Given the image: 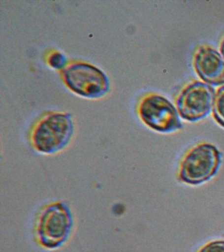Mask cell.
Segmentation results:
<instances>
[{
	"mask_svg": "<svg viewBox=\"0 0 224 252\" xmlns=\"http://www.w3.org/2000/svg\"><path fill=\"white\" fill-rule=\"evenodd\" d=\"M212 111L214 119L224 127V86L218 89L215 94Z\"/></svg>",
	"mask_w": 224,
	"mask_h": 252,
	"instance_id": "8",
	"label": "cell"
},
{
	"mask_svg": "<svg viewBox=\"0 0 224 252\" xmlns=\"http://www.w3.org/2000/svg\"><path fill=\"white\" fill-rule=\"evenodd\" d=\"M198 252H224V241H214L204 246Z\"/></svg>",
	"mask_w": 224,
	"mask_h": 252,
	"instance_id": "10",
	"label": "cell"
},
{
	"mask_svg": "<svg viewBox=\"0 0 224 252\" xmlns=\"http://www.w3.org/2000/svg\"><path fill=\"white\" fill-rule=\"evenodd\" d=\"M222 156L219 150L212 144L195 146L183 158L179 167V179L192 185L210 180L219 170Z\"/></svg>",
	"mask_w": 224,
	"mask_h": 252,
	"instance_id": "4",
	"label": "cell"
},
{
	"mask_svg": "<svg viewBox=\"0 0 224 252\" xmlns=\"http://www.w3.org/2000/svg\"><path fill=\"white\" fill-rule=\"evenodd\" d=\"M220 51H221L222 54L223 55L224 59V38L222 39L221 43H220Z\"/></svg>",
	"mask_w": 224,
	"mask_h": 252,
	"instance_id": "11",
	"label": "cell"
},
{
	"mask_svg": "<svg viewBox=\"0 0 224 252\" xmlns=\"http://www.w3.org/2000/svg\"><path fill=\"white\" fill-rule=\"evenodd\" d=\"M193 65L198 76L206 84L215 86L224 84V61L212 47H198L194 53Z\"/></svg>",
	"mask_w": 224,
	"mask_h": 252,
	"instance_id": "7",
	"label": "cell"
},
{
	"mask_svg": "<svg viewBox=\"0 0 224 252\" xmlns=\"http://www.w3.org/2000/svg\"><path fill=\"white\" fill-rule=\"evenodd\" d=\"M215 90L209 84L194 81L177 96V110L184 120L196 122L206 117L213 108Z\"/></svg>",
	"mask_w": 224,
	"mask_h": 252,
	"instance_id": "6",
	"label": "cell"
},
{
	"mask_svg": "<svg viewBox=\"0 0 224 252\" xmlns=\"http://www.w3.org/2000/svg\"><path fill=\"white\" fill-rule=\"evenodd\" d=\"M73 223L71 211L65 202L50 203L42 209L37 219L38 243L48 249L60 248L69 237Z\"/></svg>",
	"mask_w": 224,
	"mask_h": 252,
	"instance_id": "2",
	"label": "cell"
},
{
	"mask_svg": "<svg viewBox=\"0 0 224 252\" xmlns=\"http://www.w3.org/2000/svg\"><path fill=\"white\" fill-rule=\"evenodd\" d=\"M74 130L70 114L49 112L33 126L30 134L31 145L38 153L45 155L58 153L71 141Z\"/></svg>",
	"mask_w": 224,
	"mask_h": 252,
	"instance_id": "1",
	"label": "cell"
},
{
	"mask_svg": "<svg viewBox=\"0 0 224 252\" xmlns=\"http://www.w3.org/2000/svg\"><path fill=\"white\" fill-rule=\"evenodd\" d=\"M137 113L145 125L161 133H170L183 127L177 108L160 94L143 96L137 105Z\"/></svg>",
	"mask_w": 224,
	"mask_h": 252,
	"instance_id": "5",
	"label": "cell"
},
{
	"mask_svg": "<svg viewBox=\"0 0 224 252\" xmlns=\"http://www.w3.org/2000/svg\"><path fill=\"white\" fill-rule=\"evenodd\" d=\"M60 76L68 90L82 97L101 98L109 91L110 82L105 73L84 61L68 63L60 71Z\"/></svg>",
	"mask_w": 224,
	"mask_h": 252,
	"instance_id": "3",
	"label": "cell"
},
{
	"mask_svg": "<svg viewBox=\"0 0 224 252\" xmlns=\"http://www.w3.org/2000/svg\"><path fill=\"white\" fill-rule=\"evenodd\" d=\"M46 62L51 68L63 70L67 65V59L64 53L57 50L51 51L46 57Z\"/></svg>",
	"mask_w": 224,
	"mask_h": 252,
	"instance_id": "9",
	"label": "cell"
}]
</instances>
